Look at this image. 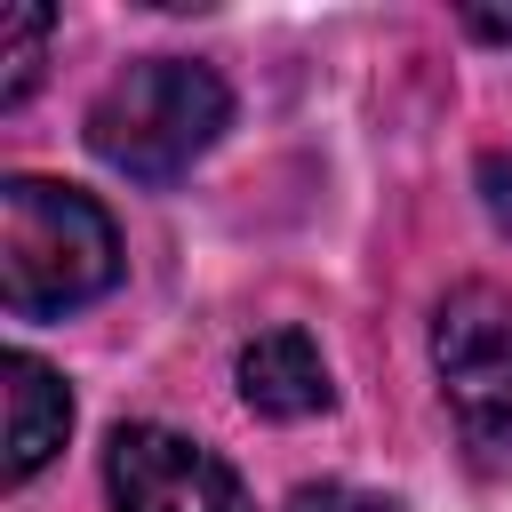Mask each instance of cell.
<instances>
[{"label": "cell", "mask_w": 512, "mask_h": 512, "mask_svg": "<svg viewBox=\"0 0 512 512\" xmlns=\"http://www.w3.org/2000/svg\"><path fill=\"white\" fill-rule=\"evenodd\" d=\"M328 392H336V384H328V360L312 352L304 328H272V336H256V344L240 352V400H248L256 416L296 424V416H320Z\"/></svg>", "instance_id": "8992f818"}, {"label": "cell", "mask_w": 512, "mask_h": 512, "mask_svg": "<svg viewBox=\"0 0 512 512\" xmlns=\"http://www.w3.org/2000/svg\"><path fill=\"white\" fill-rule=\"evenodd\" d=\"M464 32H480V40H512V8H464Z\"/></svg>", "instance_id": "30bf717a"}, {"label": "cell", "mask_w": 512, "mask_h": 512, "mask_svg": "<svg viewBox=\"0 0 512 512\" xmlns=\"http://www.w3.org/2000/svg\"><path fill=\"white\" fill-rule=\"evenodd\" d=\"M112 280H120V232L88 192L48 176L0 184V304L16 320L80 312Z\"/></svg>", "instance_id": "6da1fadb"}, {"label": "cell", "mask_w": 512, "mask_h": 512, "mask_svg": "<svg viewBox=\"0 0 512 512\" xmlns=\"http://www.w3.org/2000/svg\"><path fill=\"white\" fill-rule=\"evenodd\" d=\"M288 512H400V504L376 496V488H352V480H312V488L288 496Z\"/></svg>", "instance_id": "ba28073f"}, {"label": "cell", "mask_w": 512, "mask_h": 512, "mask_svg": "<svg viewBox=\"0 0 512 512\" xmlns=\"http://www.w3.org/2000/svg\"><path fill=\"white\" fill-rule=\"evenodd\" d=\"M432 368L464 456L480 472H512V288H448L432 312Z\"/></svg>", "instance_id": "3957f363"}, {"label": "cell", "mask_w": 512, "mask_h": 512, "mask_svg": "<svg viewBox=\"0 0 512 512\" xmlns=\"http://www.w3.org/2000/svg\"><path fill=\"white\" fill-rule=\"evenodd\" d=\"M232 120V88L192 56H136L88 104V152L136 184L184 176Z\"/></svg>", "instance_id": "7a4b0ae2"}, {"label": "cell", "mask_w": 512, "mask_h": 512, "mask_svg": "<svg viewBox=\"0 0 512 512\" xmlns=\"http://www.w3.org/2000/svg\"><path fill=\"white\" fill-rule=\"evenodd\" d=\"M104 488L112 512H248L240 472L168 424H120L104 448Z\"/></svg>", "instance_id": "277c9868"}, {"label": "cell", "mask_w": 512, "mask_h": 512, "mask_svg": "<svg viewBox=\"0 0 512 512\" xmlns=\"http://www.w3.org/2000/svg\"><path fill=\"white\" fill-rule=\"evenodd\" d=\"M48 32H56V16H48L40 0H16V8H0V112H16V104L32 96V80H40V56H48Z\"/></svg>", "instance_id": "52a82bcc"}, {"label": "cell", "mask_w": 512, "mask_h": 512, "mask_svg": "<svg viewBox=\"0 0 512 512\" xmlns=\"http://www.w3.org/2000/svg\"><path fill=\"white\" fill-rule=\"evenodd\" d=\"M0 400H8V480H32L72 432V392L40 352H8L0 360Z\"/></svg>", "instance_id": "5b68a950"}, {"label": "cell", "mask_w": 512, "mask_h": 512, "mask_svg": "<svg viewBox=\"0 0 512 512\" xmlns=\"http://www.w3.org/2000/svg\"><path fill=\"white\" fill-rule=\"evenodd\" d=\"M480 200H488V216L512 232V152H488V160H480Z\"/></svg>", "instance_id": "9c48e42d"}]
</instances>
